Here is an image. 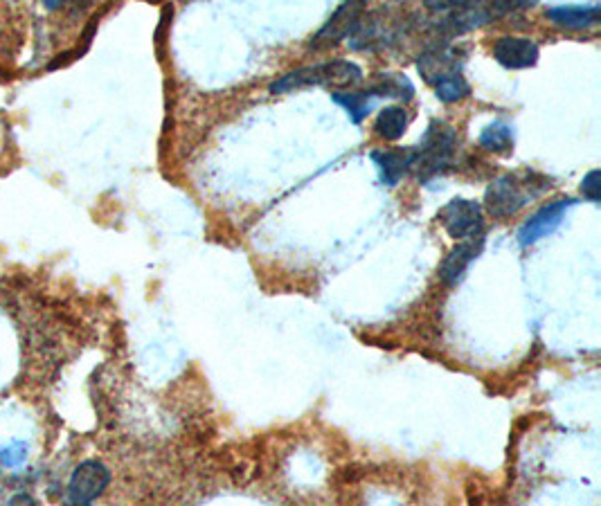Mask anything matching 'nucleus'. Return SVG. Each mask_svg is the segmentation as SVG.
Returning <instances> with one entry per match:
<instances>
[{
  "label": "nucleus",
  "instance_id": "11",
  "mask_svg": "<svg viewBox=\"0 0 601 506\" xmlns=\"http://www.w3.org/2000/svg\"><path fill=\"white\" fill-rule=\"evenodd\" d=\"M484 248V237L464 241L460 246L453 248L448 252L446 259L442 261V268H439V279L446 286H455L462 282V277L466 275V270L473 264V259L480 257V252Z\"/></svg>",
  "mask_w": 601,
  "mask_h": 506
},
{
  "label": "nucleus",
  "instance_id": "2",
  "mask_svg": "<svg viewBox=\"0 0 601 506\" xmlns=\"http://www.w3.org/2000/svg\"><path fill=\"white\" fill-rule=\"evenodd\" d=\"M455 149L457 131L451 124L433 120L428 124L426 133L421 135L417 147H412V171L421 183H428L453 165Z\"/></svg>",
  "mask_w": 601,
  "mask_h": 506
},
{
  "label": "nucleus",
  "instance_id": "4",
  "mask_svg": "<svg viewBox=\"0 0 601 506\" xmlns=\"http://www.w3.org/2000/svg\"><path fill=\"white\" fill-rule=\"evenodd\" d=\"M403 32V23L399 18H392L388 12H372L363 14L358 21L354 34L349 36V45L354 50L363 52H376L383 48H390L392 43L399 41Z\"/></svg>",
  "mask_w": 601,
  "mask_h": 506
},
{
  "label": "nucleus",
  "instance_id": "13",
  "mask_svg": "<svg viewBox=\"0 0 601 506\" xmlns=\"http://www.w3.org/2000/svg\"><path fill=\"white\" fill-rule=\"evenodd\" d=\"M374 165L381 171L383 185L394 187L412 171V149H381L372 151Z\"/></svg>",
  "mask_w": 601,
  "mask_h": 506
},
{
  "label": "nucleus",
  "instance_id": "17",
  "mask_svg": "<svg viewBox=\"0 0 601 506\" xmlns=\"http://www.w3.org/2000/svg\"><path fill=\"white\" fill-rule=\"evenodd\" d=\"M480 144L493 153H509L514 149V129L505 122H493L480 133Z\"/></svg>",
  "mask_w": 601,
  "mask_h": 506
},
{
  "label": "nucleus",
  "instance_id": "10",
  "mask_svg": "<svg viewBox=\"0 0 601 506\" xmlns=\"http://www.w3.org/2000/svg\"><path fill=\"white\" fill-rule=\"evenodd\" d=\"M493 57L509 70L532 68L538 61V45L527 36H500L493 45Z\"/></svg>",
  "mask_w": 601,
  "mask_h": 506
},
{
  "label": "nucleus",
  "instance_id": "3",
  "mask_svg": "<svg viewBox=\"0 0 601 506\" xmlns=\"http://www.w3.org/2000/svg\"><path fill=\"white\" fill-rule=\"evenodd\" d=\"M363 79V70L352 61H325L316 63V66H304L298 70H291L275 79L271 84V93H293V90L309 88V86H334V88H345L354 86Z\"/></svg>",
  "mask_w": 601,
  "mask_h": 506
},
{
  "label": "nucleus",
  "instance_id": "19",
  "mask_svg": "<svg viewBox=\"0 0 601 506\" xmlns=\"http://www.w3.org/2000/svg\"><path fill=\"white\" fill-rule=\"evenodd\" d=\"M28 455H30L28 444H25V441L14 439L7 446L0 448V464H3L5 468H19L28 462Z\"/></svg>",
  "mask_w": 601,
  "mask_h": 506
},
{
  "label": "nucleus",
  "instance_id": "1",
  "mask_svg": "<svg viewBox=\"0 0 601 506\" xmlns=\"http://www.w3.org/2000/svg\"><path fill=\"white\" fill-rule=\"evenodd\" d=\"M552 187L550 178L536 171H514V174H505L493 180L484 192V205L491 216L496 219H507L514 216L525 205H529L534 198Z\"/></svg>",
  "mask_w": 601,
  "mask_h": 506
},
{
  "label": "nucleus",
  "instance_id": "18",
  "mask_svg": "<svg viewBox=\"0 0 601 506\" xmlns=\"http://www.w3.org/2000/svg\"><path fill=\"white\" fill-rule=\"evenodd\" d=\"M435 95L442 99V102L453 104V102H460V99H464V97H469L471 86H469V81L464 79V75H457V77L442 81V84H437Z\"/></svg>",
  "mask_w": 601,
  "mask_h": 506
},
{
  "label": "nucleus",
  "instance_id": "20",
  "mask_svg": "<svg viewBox=\"0 0 601 506\" xmlns=\"http://www.w3.org/2000/svg\"><path fill=\"white\" fill-rule=\"evenodd\" d=\"M581 192L590 203L601 201V171L599 169L588 171V176L583 178V183H581Z\"/></svg>",
  "mask_w": 601,
  "mask_h": 506
},
{
  "label": "nucleus",
  "instance_id": "21",
  "mask_svg": "<svg viewBox=\"0 0 601 506\" xmlns=\"http://www.w3.org/2000/svg\"><path fill=\"white\" fill-rule=\"evenodd\" d=\"M7 506H41V504L37 498H32L30 493H16Z\"/></svg>",
  "mask_w": 601,
  "mask_h": 506
},
{
  "label": "nucleus",
  "instance_id": "16",
  "mask_svg": "<svg viewBox=\"0 0 601 506\" xmlns=\"http://www.w3.org/2000/svg\"><path fill=\"white\" fill-rule=\"evenodd\" d=\"M331 97H334L336 104L345 108L354 124H361L370 115L376 99L370 90H363V93H343V90H338V93H331Z\"/></svg>",
  "mask_w": 601,
  "mask_h": 506
},
{
  "label": "nucleus",
  "instance_id": "8",
  "mask_svg": "<svg viewBox=\"0 0 601 506\" xmlns=\"http://www.w3.org/2000/svg\"><path fill=\"white\" fill-rule=\"evenodd\" d=\"M365 12V3L363 0H354V3H343L340 5L334 16L320 27V32L313 36L311 48L316 50H325V48H334L343 39H349L354 34L358 21Z\"/></svg>",
  "mask_w": 601,
  "mask_h": 506
},
{
  "label": "nucleus",
  "instance_id": "7",
  "mask_svg": "<svg viewBox=\"0 0 601 506\" xmlns=\"http://www.w3.org/2000/svg\"><path fill=\"white\" fill-rule=\"evenodd\" d=\"M464 66V50L451 48V45H435L421 54L417 61V68L430 86L442 84V81L462 75Z\"/></svg>",
  "mask_w": 601,
  "mask_h": 506
},
{
  "label": "nucleus",
  "instance_id": "6",
  "mask_svg": "<svg viewBox=\"0 0 601 506\" xmlns=\"http://www.w3.org/2000/svg\"><path fill=\"white\" fill-rule=\"evenodd\" d=\"M439 221H442L446 232L451 234L453 239L482 237V207L478 201L453 198V201H448L442 207Z\"/></svg>",
  "mask_w": 601,
  "mask_h": 506
},
{
  "label": "nucleus",
  "instance_id": "14",
  "mask_svg": "<svg viewBox=\"0 0 601 506\" xmlns=\"http://www.w3.org/2000/svg\"><path fill=\"white\" fill-rule=\"evenodd\" d=\"M374 97H397L403 102H410L415 97V86L412 81L401 75V72H381L374 84L367 88Z\"/></svg>",
  "mask_w": 601,
  "mask_h": 506
},
{
  "label": "nucleus",
  "instance_id": "12",
  "mask_svg": "<svg viewBox=\"0 0 601 506\" xmlns=\"http://www.w3.org/2000/svg\"><path fill=\"white\" fill-rule=\"evenodd\" d=\"M547 18L565 30H588L601 21V5H556L547 7Z\"/></svg>",
  "mask_w": 601,
  "mask_h": 506
},
{
  "label": "nucleus",
  "instance_id": "15",
  "mask_svg": "<svg viewBox=\"0 0 601 506\" xmlns=\"http://www.w3.org/2000/svg\"><path fill=\"white\" fill-rule=\"evenodd\" d=\"M410 124V117H408V111L403 106H385L383 111L376 115V122H374V131L376 135H381L383 140H399L403 138V133H406Z\"/></svg>",
  "mask_w": 601,
  "mask_h": 506
},
{
  "label": "nucleus",
  "instance_id": "5",
  "mask_svg": "<svg viewBox=\"0 0 601 506\" xmlns=\"http://www.w3.org/2000/svg\"><path fill=\"white\" fill-rule=\"evenodd\" d=\"M111 482V471L97 459L79 464L75 473L70 475L64 506H91L93 500L100 498Z\"/></svg>",
  "mask_w": 601,
  "mask_h": 506
},
{
  "label": "nucleus",
  "instance_id": "9",
  "mask_svg": "<svg viewBox=\"0 0 601 506\" xmlns=\"http://www.w3.org/2000/svg\"><path fill=\"white\" fill-rule=\"evenodd\" d=\"M577 203L574 198H559V201H552L543 205L532 219H527L518 230V243L520 246H532V243L541 241L543 237H550V234L559 228L565 212Z\"/></svg>",
  "mask_w": 601,
  "mask_h": 506
}]
</instances>
